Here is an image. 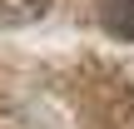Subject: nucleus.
Instances as JSON below:
<instances>
[{
    "instance_id": "1",
    "label": "nucleus",
    "mask_w": 134,
    "mask_h": 129,
    "mask_svg": "<svg viewBox=\"0 0 134 129\" xmlns=\"http://www.w3.org/2000/svg\"><path fill=\"white\" fill-rule=\"evenodd\" d=\"M99 15H104L109 35L134 40V0H99Z\"/></svg>"
},
{
    "instance_id": "2",
    "label": "nucleus",
    "mask_w": 134,
    "mask_h": 129,
    "mask_svg": "<svg viewBox=\"0 0 134 129\" xmlns=\"http://www.w3.org/2000/svg\"><path fill=\"white\" fill-rule=\"evenodd\" d=\"M45 15V0H0V25H30Z\"/></svg>"
}]
</instances>
